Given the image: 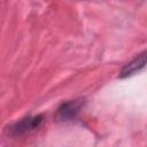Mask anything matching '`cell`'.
I'll use <instances>...</instances> for the list:
<instances>
[{"instance_id": "cell-2", "label": "cell", "mask_w": 147, "mask_h": 147, "mask_svg": "<svg viewBox=\"0 0 147 147\" xmlns=\"http://www.w3.org/2000/svg\"><path fill=\"white\" fill-rule=\"evenodd\" d=\"M83 105H84V101L80 99L63 102L56 110L55 119L57 122H62V123L74 121L80 113Z\"/></svg>"}, {"instance_id": "cell-3", "label": "cell", "mask_w": 147, "mask_h": 147, "mask_svg": "<svg viewBox=\"0 0 147 147\" xmlns=\"http://www.w3.org/2000/svg\"><path fill=\"white\" fill-rule=\"evenodd\" d=\"M146 67H147V51H144L142 53L138 54L133 60H131L129 63H126L122 68L118 77L119 78L131 77V76L140 72Z\"/></svg>"}, {"instance_id": "cell-1", "label": "cell", "mask_w": 147, "mask_h": 147, "mask_svg": "<svg viewBox=\"0 0 147 147\" xmlns=\"http://www.w3.org/2000/svg\"><path fill=\"white\" fill-rule=\"evenodd\" d=\"M42 121H44L42 115L23 118L22 121L16 122V123L11 124L10 126H8V134L10 137L24 136V134L30 133V132L37 130L38 127H40V125L42 124Z\"/></svg>"}]
</instances>
